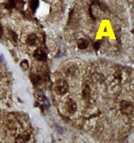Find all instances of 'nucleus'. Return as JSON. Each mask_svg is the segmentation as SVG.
Returning a JSON list of instances; mask_svg holds the SVG:
<instances>
[{
  "mask_svg": "<svg viewBox=\"0 0 134 143\" xmlns=\"http://www.w3.org/2000/svg\"><path fill=\"white\" fill-rule=\"evenodd\" d=\"M54 90L58 95L63 96L69 90L68 82L64 79H58L53 84Z\"/></svg>",
  "mask_w": 134,
  "mask_h": 143,
  "instance_id": "f257e3e1",
  "label": "nucleus"
},
{
  "mask_svg": "<svg viewBox=\"0 0 134 143\" xmlns=\"http://www.w3.org/2000/svg\"><path fill=\"white\" fill-rule=\"evenodd\" d=\"M121 113L125 115H131L133 112V105L132 102L127 100H122L119 103Z\"/></svg>",
  "mask_w": 134,
  "mask_h": 143,
  "instance_id": "f03ea898",
  "label": "nucleus"
},
{
  "mask_svg": "<svg viewBox=\"0 0 134 143\" xmlns=\"http://www.w3.org/2000/svg\"><path fill=\"white\" fill-rule=\"evenodd\" d=\"M33 56L39 62H46L47 59V52L43 47H38L34 51Z\"/></svg>",
  "mask_w": 134,
  "mask_h": 143,
  "instance_id": "7ed1b4c3",
  "label": "nucleus"
},
{
  "mask_svg": "<svg viewBox=\"0 0 134 143\" xmlns=\"http://www.w3.org/2000/svg\"><path fill=\"white\" fill-rule=\"evenodd\" d=\"M65 107L69 114H73L77 110V105L72 99H69L65 103Z\"/></svg>",
  "mask_w": 134,
  "mask_h": 143,
  "instance_id": "20e7f679",
  "label": "nucleus"
},
{
  "mask_svg": "<svg viewBox=\"0 0 134 143\" xmlns=\"http://www.w3.org/2000/svg\"><path fill=\"white\" fill-rule=\"evenodd\" d=\"M38 37L35 33H31L29 35H28L27 38L26 39V43L28 45L33 46L36 45L38 43Z\"/></svg>",
  "mask_w": 134,
  "mask_h": 143,
  "instance_id": "39448f33",
  "label": "nucleus"
},
{
  "mask_svg": "<svg viewBox=\"0 0 134 143\" xmlns=\"http://www.w3.org/2000/svg\"><path fill=\"white\" fill-rule=\"evenodd\" d=\"M82 96L86 101H87L90 99V87L87 83L85 84L82 90Z\"/></svg>",
  "mask_w": 134,
  "mask_h": 143,
  "instance_id": "423d86ee",
  "label": "nucleus"
},
{
  "mask_svg": "<svg viewBox=\"0 0 134 143\" xmlns=\"http://www.w3.org/2000/svg\"><path fill=\"white\" fill-rule=\"evenodd\" d=\"M29 78L31 80V82L32 83L33 85L36 86L38 85L40 83L42 82V79L40 76L36 75L35 73H31L29 75Z\"/></svg>",
  "mask_w": 134,
  "mask_h": 143,
  "instance_id": "0eeeda50",
  "label": "nucleus"
},
{
  "mask_svg": "<svg viewBox=\"0 0 134 143\" xmlns=\"http://www.w3.org/2000/svg\"><path fill=\"white\" fill-rule=\"evenodd\" d=\"M77 45L79 49H81V50H84V49H87L89 46V42L86 39L81 38L77 41Z\"/></svg>",
  "mask_w": 134,
  "mask_h": 143,
  "instance_id": "6e6552de",
  "label": "nucleus"
},
{
  "mask_svg": "<svg viewBox=\"0 0 134 143\" xmlns=\"http://www.w3.org/2000/svg\"><path fill=\"white\" fill-rule=\"evenodd\" d=\"M29 135H19L15 140L16 143H26L29 140Z\"/></svg>",
  "mask_w": 134,
  "mask_h": 143,
  "instance_id": "1a4fd4ad",
  "label": "nucleus"
},
{
  "mask_svg": "<svg viewBox=\"0 0 134 143\" xmlns=\"http://www.w3.org/2000/svg\"><path fill=\"white\" fill-rule=\"evenodd\" d=\"M39 5V1L38 0H33V1H30L29 7L33 13H35L37 8H38Z\"/></svg>",
  "mask_w": 134,
  "mask_h": 143,
  "instance_id": "9d476101",
  "label": "nucleus"
},
{
  "mask_svg": "<svg viewBox=\"0 0 134 143\" xmlns=\"http://www.w3.org/2000/svg\"><path fill=\"white\" fill-rule=\"evenodd\" d=\"M16 4H17V1H12H12H8L4 4L5 8L7 10H11L12 8L16 7Z\"/></svg>",
  "mask_w": 134,
  "mask_h": 143,
  "instance_id": "9b49d317",
  "label": "nucleus"
},
{
  "mask_svg": "<svg viewBox=\"0 0 134 143\" xmlns=\"http://www.w3.org/2000/svg\"><path fill=\"white\" fill-rule=\"evenodd\" d=\"M8 34L9 36L11 38V39L12 40H13L14 42H16L17 41L18 39V35L17 33H16L15 32L12 31L11 29H10L8 31Z\"/></svg>",
  "mask_w": 134,
  "mask_h": 143,
  "instance_id": "f8f14e48",
  "label": "nucleus"
},
{
  "mask_svg": "<svg viewBox=\"0 0 134 143\" xmlns=\"http://www.w3.org/2000/svg\"><path fill=\"white\" fill-rule=\"evenodd\" d=\"M20 67L23 70H27L29 68V62L27 59H24L20 63Z\"/></svg>",
  "mask_w": 134,
  "mask_h": 143,
  "instance_id": "ddd939ff",
  "label": "nucleus"
},
{
  "mask_svg": "<svg viewBox=\"0 0 134 143\" xmlns=\"http://www.w3.org/2000/svg\"><path fill=\"white\" fill-rule=\"evenodd\" d=\"M102 43V40H97V41H95L94 43H93V47L94 48V51H98V49H100V46H101V45Z\"/></svg>",
  "mask_w": 134,
  "mask_h": 143,
  "instance_id": "4468645a",
  "label": "nucleus"
},
{
  "mask_svg": "<svg viewBox=\"0 0 134 143\" xmlns=\"http://www.w3.org/2000/svg\"><path fill=\"white\" fill-rule=\"evenodd\" d=\"M76 72V69L75 68H73V67H72V68H70L68 70H67L66 75L69 76H72L75 75Z\"/></svg>",
  "mask_w": 134,
  "mask_h": 143,
  "instance_id": "2eb2a0df",
  "label": "nucleus"
},
{
  "mask_svg": "<svg viewBox=\"0 0 134 143\" xmlns=\"http://www.w3.org/2000/svg\"><path fill=\"white\" fill-rule=\"evenodd\" d=\"M3 34V28L2 26H1V37H2Z\"/></svg>",
  "mask_w": 134,
  "mask_h": 143,
  "instance_id": "dca6fc26",
  "label": "nucleus"
},
{
  "mask_svg": "<svg viewBox=\"0 0 134 143\" xmlns=\"http://www.w3.org/2000/svg\"><path fill=\"white\" fill-rule=\"evenodd\" d=\"M132 33H133L134 34V29L132 30Z\"/></svg>",
  "mask_w": 134,
  "mask_h": 143,
  "instance_id": "f3484780",
  "label": "nucleus"
}]
</instances>
